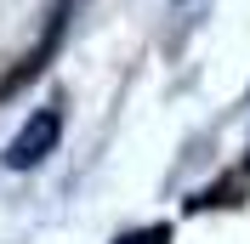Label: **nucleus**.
<instances>
[{
  "instance_id": "f257e3e1",
  "label": "nucleus",
  "mask_w": 250,
  "mask_h": 244,
  "mask_svg": "<svg viewBox=\"0 0 250 244\" xmlns=\"http://www.w3.org/2000/svg\"><path fill=\"white\" fill-rule=\"evenodd\" d=\"M57 137H62V114H57V108L29 114V120H23V131L6 142V170H34L51 148H57Z\"/></svg>"
},
{
  "instance_id": "f03ea898",
  "label": "nucleus",
  "mask_w": 250,
  "mask_h": 244,
  "mask_svg": "<svg viewBox=\"0 0 250 244\" xmlns=\"http://www.w3.org/2000/svg\"><path fill=\"white\" fill-rule=\"evenodd\" d=\"M171 239H176V233L165 227V222H154V227H131V233H120L114 244H171Z\"/></svg>"
}]
</instances>
